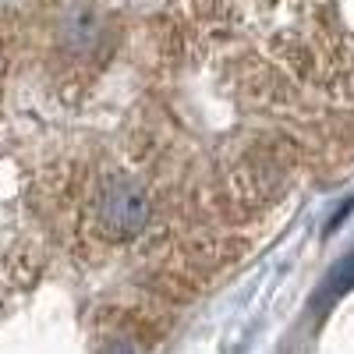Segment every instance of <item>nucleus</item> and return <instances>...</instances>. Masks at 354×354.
<instances>
[{
	"mask_svg": "<svg viewBox=\"0 0 354 354\" xmlns=\"http://www.w3.org/2000/svg\"><path fill=\"white\" fill-rule=\"evenodd\" d=\"M351 283H354V255L347 259V266H340V270L330 277V283H326V287H330L333 294H340V290H347Z\"/></svg>",
	"mask_w": 354,
	"mask_h": 354,
	"instance_id": "nucleus-2",
	"label": "nucleus"
},
{
	"mask_svg": "<svg viewBox=\"0 0 354 354\" xmlns=\"http://www.w3.org/2000/svg\"><path fill=\"white\" fill-rule=\"evenodd\" d=\"M88 216L93 230L106 241H131L149 223V198L135 177L121 170H103L93 181L88 195Z\"/></svg>",
	"mask_w": 354,
	"mask_h": 354,
	"instance_id": "nucleus-1",
	"label": "nucleus"
}]
</instances>
